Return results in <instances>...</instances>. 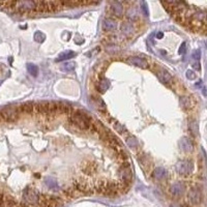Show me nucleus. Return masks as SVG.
Returning a JSON list of instances; mask_svg holds the SVG:
<instances>
[{"mask_svg": "<svg viewBox=\"0 0 207 207\" xmlns=\"http://www.w3.org/2000/svg\"><path fill=\"white\" fill-rule=\"evenodd\" d=\"M189 132L192 133L194 137H197L199 135V126H198V122H197L195 119L191 120L189 122Z\"/></svg>", "mask_w": 207, "mask_h": 207, "instance_id": "obj_22", "label": "nucleus"}, {"mask_svg": "<svg viewBox=\"0 0 207 207\" xmlns=\"http://www.w3.org/2000/svg\"><path fill=\"white\" fill-rule=\"evenodd\" d=\"M180 105L183 108V110H191L193 108V104H192V100L189 96H182L180 98Z\"/></svg>", "mask_w": 207, "mask_h": 207, "instance_id": "obj_21", "label": "nucleus"}, {"mask_svg": "<svg viewBox=\"0 0 207 207\" xmlns=\"http://www.w3.org/2000/svg\"><path fill=\"white\" fill-rule=\"evenodd\" d=\"M117 27V23L116 21H114L113 19L108 18L105 19L104 22H102V28L106 31H112V30H115Z\"/></svg>", "mask_w": 207, "mask_h": 207, "instance_id": "obj_15", "label": "nucleus"}, {"mask_svg": "<svg viewBox=\"0 0 207 207\" xmlns=\"http://www.w3.org/2000/svg\"><path fill=\"white\" fill-rule=\"evenodd\" d=\"M3 199H4V194L0 192V205H1V203H2Z\"/></svg>", "mask_w": 207, "mask_h": 207, "instance_id": "obj_41", "label": "nucleus"}, {"mask_svg": "<svg viewBox=\"0 0 207 207\" xmlns=\"http://www.w3.org/2000/svg\"><path fill=\"white\" fill-rule=\"evenodd\" d=\"M185 51H187V43H183L179 49V54H185Z\"/></svg>", "mask_w": 207, "mask_h": 207, "instance_id": "obj_38", "label": "nucleus"}, {"mask_svg": "<svg viewBox=\"0 0 207 207\" xmlns=\"http://www.w3.org/2000/svg\"><path fill=\"white\" fill-rule=\"evenodd\" d=\"M179 146L181 148V150L185 151V152H189V151L193 150L194 148V145H193V142L189 138L187 137H183L181 140L179 141Z\"/></svg>", "mask_w": 207, "mask_h": 207, "instance_id": "obj_11", "label": "nucleus"}, {"mask_svg": "<svg viewBox=\"0 0 207 207\" xmlns=\"http://www.w3.org/2000/svg\"><path fill=\"white\" fill-rule=\"evenodd\" d=\"M69 121L72 124H75L81 130L88 131L92 122V118L82 110H74L69 115Z\"/></svg>", "mask_w": 207, "mask_h": 207, "instance_id": "obj_1", "label": "nucleus"}, {"mask_svg": "<svg viewBox=\"0 0 207 207\" xmlns=\"http://www.w3.org/2000/svg\"><path fill=\"white\" fill-rule=\"evenodd\" d=\"M83 171H84L86 174H91L92 172H94L95 171V166H92V165H88V166H86L84 169H83Z\"/></svg>", "mask_w": 207, "mask_h": 207, "instance_id": "obj_34", "label": "nucleus"}, {"mask_svg": "<svg viewBox=\"0 0 207 207\" xmlns=\"http://www.w3.org/2000/svg\"><path fill=\"white\" fill-rule=\"evenodd\" d=\"M152 176L157 180H163L167 177V171L165 168L163 167H157L153 170L152 172Z\"/></svg>", "mask_w": 207, "mask_h": 207, "instance_id": "obj_16", "label": "nucleus"}, {"mask_svg": "<svg viewBox=\"0 0 207 207\" xmlns=\"http://www.w3.org/2000/svg\"><path fill=\"white\" fill-rule=\"evenodd\" d=\"M33 39H34V41H36V43H39V44L44 43L45 39H46V34L44 33V32H41V31H36L35 33H34Z\"/></svg>", "mask_w": 207, "mask_h": 207, "instance_id": "obj_29", "label": "nucleus"}, {"mask_svg": "<svg viewBox=\"0 0 207 207\" xmlns=\"http://www.w3.org/2000/svg\"><path fill=\"white\" fill-rule=\"evenodd\" d=\"M63 194H64V196H65L67 199H69V200H72V199H75V198H77V197L80 196V194L78 193V192L76 191L74 187H69V189H64Z\"/></svg>", "mask_w": 207, "mask_h": 207, "instance_id": "obj_23", "label": "nucleus"}, {"mask_svg": "<svg viewBox=\"0 0 207 207\" xmlns=\"http://www.w3.org/2000/svg\"><path fill=\"white\" fill-rule=\"evenodd\" d=\"M121 31L125 35H130L134 31V26L131 23H123L122 25H121Z\"/></svg>", "mask_w": 207, "mask_h": 207, "instance_id": "obj_25", "label": "nucleus"}, {"mask_svg": "<svg viewBox=\"0 0 207 207\" xmlns=\"http://www.w3.org/2000/svg\"><path fill=\"white\" fill-rule=\"evenodd\" d=\"M126 144H128V147L132 148V149H137V148L139 147V142L133 136L126 138Z\"/></svg>", "mask_w": 207, "mask_h": 207, "instance_id": "obj_26", "label": "nucleus"}, {"mask_svg": "<svg viewBox=\"0 0 207 207\" xmlns=\"http://www.w3.org/2000/svg\"><path fill=\"white\" fill-rule=\"evenodd\" d=\"M142 11H143V14L145 15V17L149 16V11H148L147 3H146V2H142Z\"/></svg>", "mask_w": 207, "mask_h": 207, "instance_id": "obj_36", "label": "nucleus"}, {"mask_svg": "<svg viewBox=\"0 0 207 207\" xmlns=\"http://www.w3.org/2000/svg\"><path fill=\"white\" fill-rule=\"evenodd\" d=\"M75 39H78V41H76V44H78V45H81V44H82V43H84V39H81V37H80V35H76Z\"/></svg>", "mask_w": 207, "mask_h": 207, "instance_id": "obj_40", "label": "nucleus"}, {"mask_svg": "<svg viewBox=\"0 0 207 207\" xmlns=\"http://www.w3.org/2000/svg\"><path fill=\"white\" fill-rule=\"evenodd\" d=\"M36 1H17V2H11V8L15 9L20 14H26L29 11H36Z\"/></svg>", "mask_w": 207, "mask_h": 207, "instance_id": "obj_3", "label": "nucleus"}, {"mask_svg": "<svg viewBox=\"0 0 207 207\" xmlns=\"http://www.w3.org/2000/svg\"><path fill=\"white\" fill-rule=\"evenodd\" d=\"M76 67V63L75 62H65L64 64H62L61 67H60V69H61L62 72H65V73H68V72H73L74 69H75Z\"/></svg>", "mask_w": 207, "mask_h": 207, "instance_id": "obj_28", "label": "nucleus"}, {"mask_svg": "<svg viewBox=\"0 0 207 207\" xmlns=\"http://www.w3.org/2000/svg\"><path fill=\"white\" fill-rule=\"evenodd\" d=\"M128 63L132 64V65H135L137 67H141V68H148L149 67V63L147 62V60L142 58V57H138V56H133L128 58Z\"/></svg>", "mask_w": 207, "mask_h": 207, "instance_id": "obj_7", "label": "nucleus"}, {"mask_svg": "<svg viewBox=\"0 0 207 207\" xmlns=\"http://www.w3.org/2000/svg\"><path fill=\"white\" fill-rule=\"evenodd\" d=\"M185 75H187V78L189 80H194L196 79V74H195V72L192 71V69H189V71H187V73H185Z\"/></svg>", "mask_w": 207, "mask_h": 207, "instance_id": "obj_35", "label": "nucleus"}, {"mask_svg": "<svg viewBox=\"0 0 207 207\" xmlns=\"http://www.w3.org/2000/svg\"><path fill=\"white\" fill-rule=\"evenodd\" d=\"M126 17L131 20H135L137 18V11L135 8H130L126 11Z\"/></svg>", "mask_w": 207, "mask_h": 207, "instance_id": "obj_33", "label": "nucleus"}, {"mask_svg": "<svg viewBox=\"0 0 207 207\" xmlns=\"http://www.w3.org/2000/svg\"><path fill=\"white\" fill-rule=\"evenodd\" d=\"M58 106V114H66V115H71L72 112L74 111L69 106L65 105L63 102H57Z\"/></svg>", "mask_w": 207, "mask_h": 207, "instance_id": "obj_19", "label": "nucleus"}, {"mask_svg": "<svg viewBox=\"0 0 207 207\" xmlns=\"http://www.w3.org/2000/svg\"><path fill=\"white\" fill-rule=\"evenodd\" d=\"M157 79L163 83V84H170L173 81V78L171 76V74L168 71H166L165 68H159V72L156 73Z\"/></svg>", "mask_w": 207, "mask_h": 207, "instance_id": "obj_8", "label": "nucleus"}, {"mask_svg": "<svg viewBox=\"0 0 207 207\" xmlns=\"http://www.w3.org/2000/svg\"><path fill=\"white\" fill-rule=\"evenodd\" d=\"M26 68H27L28 73L32 76V77H37L39 75V67H37L35 64L33 63H27L26 65Z\"/></svg>", "mask_w": 207, "mask_h": 207, "instance_id": "obj_27", "label": "nucleus"}, {"mask_svg": "<svg viewBox=\"0 0 207 207\" xmlns=\"http://www.w3.org/2000/svg\"><path fill=\"white\" fill-rule=\"evenodd\" d=\"M200 56H201V52H200V50H197L196 52L194 53L193 54V58L196 61H199V59H200Z\"/></svg>", "mask_w": 207, "mask_h": 207, "instance_id": "obj_37", "label": "nucleus"}, {"mask_svg": "<svg viewBox=\"0 0 207 207\" xmlns=\"http://www.w3.org/2000/svg\"><path fill=\"white\" fill-rule=\"evenodd\" d=\"M205 18H206V14L204 11H198L193 15V20L197 21L199 24L202 23V25H205Z\"/></svg>", "mask_w": 207, "mask_h": 207, "instance_id": "obj_20", "label": "nucleus"}, {"mask_svg": "<svg viewBox=\"0 0 207 207\" xmlns=\"http://www.w3.org/2000/svg\"><path fill=\"white\" fill-rule=\"evenodd\" d=\"M118 173H119V177H120L121 179V182L130 185V183L133 180V172H132V169H131L130 163L128 162L123 163L122 166L119 169Z\"/></svg>", "mask_w": 207, "mask_h": 207, "instance_id": "obj_5", "label": "nucleus"}, {"mask_svg": "<svg viewBox=\"0 0 207 207\" xmlns=\"http://www.w3.org/2000/svg\"><path fill=\"white\" fill-rule=\"evenodd\" d=\"M185 187L182 182H176L174 185H172L170 187V193L175 197L181 196L182 194L185 193Z\"/></svg>", "mask_w": 207, "mask_h": 207, "instance_id": "obj_10", "label": "nucleus"}, {"mask_svg": "<svg viewBox=\"0 0 207 207\" xmlns=\"http://www.w3.org/2000/svg\"><path fill=\"white\" fill-rule=\"evenodd\" d=\"M76 53L73 52V51H66V52H62L58 55V57L56 58V62H61L64 61V60H68L71 58H74L76 56Z\"/></svg>", "mask_w": 207, "mask_h": 207, "instance_id": "obj_17", "label": "nucleus"}, {"mask_svg": "<svg viewBox=\"0 0 207 207\" xmlns=\"http://www.w3.org/2000/svg\"><path fill=\"white\" fill-rule=\"evenodd\" d=\"M95 100H96V104H98V109H100L102 111H106L107 106H106L105 102H104L100 98H95Z\"/></svg>", "mask_w": 207, "mask_h": 207, "instance_id": "obj_32", "label": "nucleus"}, {"mask_svg": "<svg viewBox=\"0 0 207 207\" xmlns=\"http://www.w3.org/2000/svg\"><path fill=\"white\" fill-rule=\"evenodd\" d=\"M115 152H116V155L118 156V159H122V161H124V162H126V161H128V154L125 152L124 150H123L122 148H120V149H118V150H116Z\"/></svg>", "mask_w": 207, "mask_h": 207, "instance_id": "obj_30", "label": "nucleus"}, {"mask_svg": "<svg viewBox=\"0 0 207 207\" xmlns=\"http://www.w3.org/2000/svg\"><path fill=\"white\" fill-rule=\"evenodd\" d=\"M163 36H164V33H163V32H159V33L156 34V39H162Z\"/></svg>", "mask_w": 207, "mask_h": 207, "instance_id": "obj_42", "label": "nucleus"}, {"mask_svg": "<svg viewBox=\"0 0 207 207\" xmlns=\"http://www.w3.org/2000/svg\"><path fill=\"white\" fill-rule=\"evenodd\" d=\"M21 111L17 106H7L0 111V117L5 122H16L20 118Z\"/></svg>", "mask_w": 207, "mask_h": 207, "instance_id": "obj_2", "label": "nucleus"}, {"mask_svg": "<svg viewBox=\"0 0 207 207\" xmlns=\"http://www.w3.org/2000/svg\"><path fill=\"white\" fill-rule=\"evenodd\" d=\"M23 198L25 200V203L31 206H35L39 203V194L37 193L36 189H32L30 187H27L24 192H23Z\"/></svg>", "mask_w": 207, "mask_h": 207, "instance_id": "obj_4", "label": "nucleus"}, {"mask_svg": "<svg viewBox=\"0 0 207 207\" xmlns=\"http://www.w3.org/2000/svg\"><path fill=\"white\" fill-rule=\"evenodd\" d=\"M201 199H202V196H201V192L199 191V189L193 187L189 192V200L191 203H193V204H199L201 202Z\"/></svg>", "mask_w": 207, "mask_h": 207, "instance_id": "obj_9", "label": "nucleus"}, {"mask_svg": "<svg viewBox=\"0 0 207 207\" xmlns=\"http://www.w3.org/2000/svg\"><path fill=\"white\" fill-rule=\"evenodd\" d=\"M176 172L180 175H189L193 172L194 170V165L191 161L189 159H183V161H179L175 166Z\"/></svg>", "mask_w": 207, "mask_h": 207, "instance_id": "obj_6", "label": "nucleus"}, {"mask_svg": "<svg viewBox=\"0 0 207 207\" xmlns=\"http://www.w3.org/2000/svg\"><path fill=\"white\" fill-rule=\"evenodd\" d=\"M45 185L49 187L50 189H53V191H56L57 187H58V182H57L56 178L54 177H51V176H48V177H46L45 180Z\"/></svg>", "mask_w": 207, "mask_h": 207, "instance_id": "obj_18", "label": "nucleus"}, {"mask_svg": "<svg viewBox=\"0 0 207 207\" xmlns=\"http://www.w3.org/2000/svg\"><path fill=\"white\" fill-rule=\"evenodd\" d=\"M193 67H194V69H197V71H200V62L199 61H195L193 62Z\"/></svg>", "mask_w": 207, "mask_h": 207, "instance_id": "obj_39", "label": "nucleus"}, {"mask_svg": "<svg viewBox=\"0 0 207 207\" xmlns=\"http://www.w3.org/2000/svg\"><path fill=\"white\" fill-rule=\"evenodd\" d=\"M19 108H20L21 113L24 112L28 115H31V114H33V112H35V104L33 102H26L25 104L21 105Z\"/></svg>", "mask_w": 207, "mask_h": 207, "instance_id": "obj_12", "label": "nucleus"}, {"mask_svg": "<svg viewBox=\"0 0 207 207\" xmlns=\"http://www.w3.org/2000/svg\"><path fill=\"white\" fill-rule=\"evenodd\" d=\"M109 87H110V81L109 80L106 79V78H102V79L100 80V82H98V89H100V92H102V93L106 92Z\"/></svg>", "mask_w": 207, "mask_h": 207, "instance_id": "obj_24", "label": "nucleus"}, {"mask_svg": "<svg viewBox=\"0 0 207 207\" xmlns=\"http://www.w3.org/2000/svg\"><path fill=\"white\" fill-rule=\"evenodd\" d=\"M111 9L113 11V14L116 17H121L123 14V5L119 1H114L111 2Z\"/></svg>", "mask_w": 207, "mask_h": 207, "instance_id": "obj_14", "label": "nucleus"}, {"mask_svg": "<svg viewBox=\"0 0 207 207\" xmlns=\"http://www.w3.org/2000/svg\"><path fill=\"white\" fill-rule=\"evenodd\" d=\"M113 126H114V128L116 130V132H118L119 134H124V132H126V130H125L124 126H123L122 124H120L118 121H114Z\"/></svg>", "mask_w": 207, "mask_h": 207, "instance_id": "obj_31", "label": "nucleus"}, {"mask_svg": "<svg viewBox=\"0 0 207 207\" xmlns=\"http://www.w3.org/2000/svg\"><path fill=\"white\" fill-rule=\"evenodd\" d=\"M35 112L39 114H43L48 116L49 114V102H41L35 104Z\"/></svg>", "mask_w": 207, "mask_h": 207, "instance_id": "obj_13", "label": "nucleus"}]
</instances>
